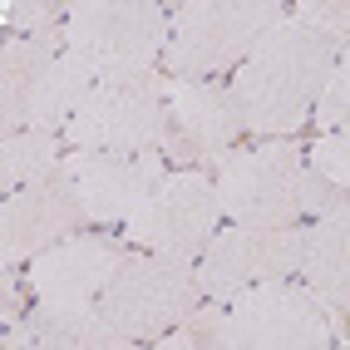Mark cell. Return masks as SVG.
<instances>
[{"label":"cell","instance_id":"6da1fadb","mask_svg":"<svg viewBox=\"0 0 350 350\" xmlns=\"http://www.w3.org/2000/svg\"><path fill=\"white\" fill-rule=\"evenodd\" d=\"M331 69L336 55L286 15L232 75V99L242 109V124L262 138H291L301 124H311Z\"/></svg>","mask_w":350,"mask_h":350},{"label":"cell","instance_id":"7a4b0ae2","mask_svg":"<svg viewBox=\"0 0 350 350\" xmlns=\"http://www.w3.org/2000/svg\"><path fill=\"white\" fill-rule=\"evenodd\" d=\"M291 10L276 0H183L168 5V50L163 69L168 79L202 84L213 75H237L247 55L262 44Z\"/></svg>","mask_w":350,"mask_h":350},{"label":"cell","instance_id":"3957f363","mask_svg":"<svg viewBox=\"0 0 350 350\" xmlns=\"http://www.w3.org/2000/svg\"><path fill=\"white\" fill-rule=\"evenodd\" d=\"M64 50L89 64L99 84L153 75L168 50V5L153 0H79L64 20Z\"/></svg>","mask_w":350,"mask_h":350},{"label":"cell","instance_id":"277c9868","mask_svg":"<svg viewBox=\"0 0 350 350\" xmlns=\"http://www.w3.org/2000/svg\"><path fill=\"white\" fill-rule=\"evenodd\" d=\"M207 301L198 267L173 262V256L153 252H129V262L113 271L109 291L99 296V311L113 331H124L129 340H158L173 325H183L198 306Z\"/></svg>","mask_w":350,"mask_h":350},{"label":"cell","instance_id":"5b68a950","mask_svg":"<svg viewBox=\"0 0 350 350\" xmlns=\"http://www.w3.org/2000/svg\"><path fill=\"white\" fill-rule=\"evenodd\" d=\"M217 198L227 222H301L306 217V148H296L291 138L237 148L217 168Z\"/></svg>","mask_w":350,"mask_h":350},{"label":"cell","instance_id":"8992f818","mask_svg":"<svg viewBox=\"0 0 350 350\" xmlns=\"http://www.w3.org/2000/svg\"><path fill=\"white\" fill-rule=\"evenodd\" d=\"M168 133V75L129 84H94L75 109L64 144L75 153H163Z\"/></svg>","mask_w":350,"mask_h":350},{"label":"cell","instance_id":"52a82bcc","mask_svg":"<svg viewBox=\"0 0 350 350\" xmlns=\"http://www.w3.org/2000/svg\"><path fill=\"white\" fill-rule=\"evenodd\" d=\"M227 336L237 350H325L340 316L306 282H267L222 301Z\"/></svg>","mask_w":350,"mask_h":350},{"label":"cell","instance_id":"ba28073f","mask_svg":"<svg viewBox=\"0 0 350 350\" xmlns=\"http://www.w3.org/2000/svg\"><path fill=\"white\" fill-rule=\"evenodd\" d=\"M217 222H222L217 178L178 168L124 222V242L138 252H153V256H173V262H198L207 242L217 237Z\"/></svg>","mask_w":350,"mask_h":350},{"label":"cell","instance_id":"9c48e42d","mask_svg":"<svg viewBox=\"0 0 350 350\" xmlns=\"http://www.w3.org/2000/svg\"><path fill=\"white\" fill-rule=\"evenodd\" d=\"M301 247H306V227H271V222H227L207 252L198 256V282L213 301H232L237 291L286 282L301 271Z\"/></svg>","mask_w":350,"mask_h":350},{"label":"cell","instance_id":"30bf717a","mask_svg":"<svg viewBox=\"0 0 350 350\" xmlns=\"http://www.w3.org/2000/svg\"><path fill=\"white\" fill-rule=\"evenodd\" d=\"M242 109L232 99V84L217 79H168V133H163V158L183 163L188 173L222 168L237 153L242 138Z\"/></svg>","mask_w":350,"mask_h":350},{"label":"cell","instance_id":"8fae6325","mask_svg":"<svg viewBox=\"0 0 350 350\" xmlns=\"http://www.w3.org/2000/svg\"><path fill=\"white\" fill-rule=\"evenodd\" d=\"M84 222L89 213H84L75 178L55 168L50 178H35L5 198V207H0V256H5V267H20V262L30 267L50 247L79 237Z\"/></svg>","mask_w":350,"mask_h":350},{"label":"cell","instance_id":"7c38bea8","mask_svg":"<svg viewBox=\"0 0 350 350\" xmlns=\"http://www.w3.org/2000/svg\"><path fill=\"white\" fill-rule=\"evenodd\" d=\"M129 262V242L113 232H79L25 267V291L35 306H99L113 271Z\"/></svg>","mask_w":350,"mask_h":350},{"label":"cell","instance_id":"4fadbf2b","mask_svg":"<svg viewBox=\"0 0 350 350\" xmlns=\"http://www.w3.org/2000/svg\"><path fill=\"white\" fill-rule=\"evenodd\" d=\"M64 173L75 178L89 222L99 227L129 222L168 178L163 153H64Z\"/></svg>","mask_w":350,"mask_h":350},{"label":"cell","instance_id":"5bb4252c","mask_svg":"<svg viewBox=\"0 0 350 350\" xmlns=\"http://www.w3.org/2000/svg\"><path fill=\"white\" fill-rule=\"evenodd\" d=\"M301 282H306L336 316L350 311V202L306 227L301 247Z\"/></svg>","mask_w":350,"mask_h":350},{"label":"cell","instance_id":"9a60e30c","mask_svg":"<svg viewBox=\"0 0 350 350\" xmlns=\"http://www.w3.org/2000/svg\"><path fill=\"white\" fill-rule=\"evenodd\" d=\"M64 55V35H10L0 44V129L20 133L25 129V104L40 89L44 69Z\"/></svg>","mask_w":350,"mask_h":350},{"label":"cell","instance_id":"2e32d148","mask_svg":"<svg viewBox=\"0 0 350 350\" xmlns=\"http://www.w3.org/2000/svg\"><path fill=\"white\" fill-rule=\"evenodd\" d=\"M99 79L89 75V64L79 59V55H59L50 69H44V79H40V89L30 94V104H25V129H40V133H59L64 138V129H69V119H75V109L89 99V89H94Z\"/></svg>","mask_w":350,"mask_h":350},{"label":"cell","instance_id":"e0dca14e","mask_svg":"<svg viewBox=\"0 0 350 350\" xmlns=\"http://www.w3.org/2000/svg\"><path fill=\"white\" fill-rule=\"evenodd\" d=\"M30 325L44 350H138V340L113 331L99 306H30Z\"/></svg>","mask_w":350,"mask_h":350},{"label":"cell","instance_id":"ac0fdd59","mask_svg":"<svg viewBox=\"0 0 350 350\" xmlns=\"http://www.w3.org/2000/svg\"><path fill=\"white\" fill-rule=\"evenodd\" d=\"M55 168H64V138L59 133H40V129L5 133V144H0V188H5V198L20 193L35 178H50Z\"/></svg>","mask_w":350,"mask_h":350},{"label":"cell","instance_id":"d6986e66","mask_svg":"<svg viewBox=\"0 0 350 350\" xmlns=\"http://www.w3.org/2000/svg\"><path fill=\"white\" fill-rule=\"evenodd\" d=\"M153 350H237V345H232V336H227V311H222V301H213V306L202 301V306L183 321V325H173L168 336H158Z\"/></svg>","mask_w":350,"mask_h":350},{"label":"cell","instance_id":"ffe728a7","mask_svg":"<svg viewBox=\"0 0 350 350\" xmlns=\"http://www.w3.org/2000/svg\"><path fill=\"white\" fill-rule=\"evenodd\" d=\"M291 20L306 25L336 59L350 55V0H306V5H291Z\"/></svg>","mask_w":350,"mask_h":350},{"label":"cell","instance_id":"44dd1931","mask_svg":"<svg viewBox=\"0 0 350 350\" xmlns=\"http://www.w3.org/2000/svg\"><path fill=\"white\" fill-rule=\"evenodd\" d=\"M306 168L325 183V188H336L340 198H350V129L316 133L311 148H306Z\"/></svg>","mask_w":350,"mask_h":350},{"label":"cell","instance_id":"7402d4cb","mask_svg":"<svg viewBox=\"0 0 350 350\" xmlns=\"http://www.w3.org/2000/svg\"><path fill=\"white\" fill-rule=\"evenodd\" d=\"M311 124H316L321 133L350 129V55L336 59L331 79H325V89H321V104H316V113H311Z\"/></svg>","mask_w":350,"mask_h":350},{"label":"cell","instance_id":"603a6c76","mask_svg":"<svg viewBox=\"0 0 350 350\" xmlns=\"http://www.w3.org/2000/svg\"><path fill=\"white\" fill-rule=\"evenodd\" d=\"M0 15H5V25L15 35H50V30H64L69 5H55V0H10Z\"/></svg>","mask_w":350,"mask_h":350},{"label":"cell","instance_id":"cb8c5ba5","mask_svg":"<svg viewBox=\"0 0 350 350\" xmlns=\"http://www.w3.org/2000/svg\"><path fill=\"white\" fill-rule=\"evenodd\" d=\"M0 350H44L40 336H35V325H30V316L20 321V325H5V340H0Z\"/></svg>","mask_w":350,"mask_h":350},{"label":"cell","instance_id":"d4e9b609","mask_svg":"<svg viewBox=\"0 0 350 350\" xmlns=\"http://www.w3.org/2000/svg\"><path fill=\"white\" fill-rule=\"evenodd\" d=\"M5 325H20L25 321V301H20V276H15V267H5Z\"/></svg>","mask_w":350,"mask_h":350},{"label":"cell","instance_id":"484cf974","mask_svg":"<svg viewBox=\"0 0 350 350\" xmlns=\"http://www.w3.org/2000/svg\"><path fill=\"white\" fill-rule=\"evenodd\" d=\"M325 350H350V340H340V345H325Z\"/></svg>","mask_w":350,"mask_h":350}]
</instances>
